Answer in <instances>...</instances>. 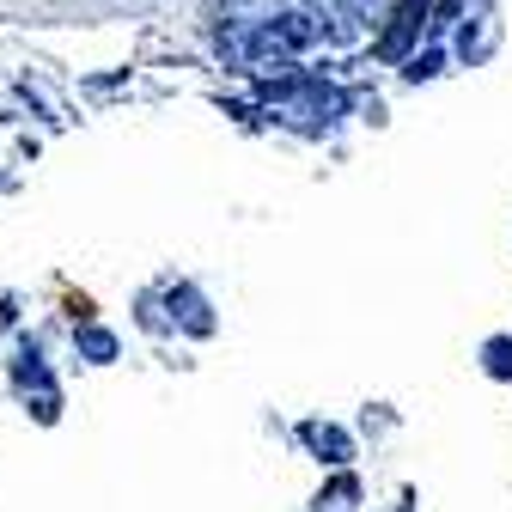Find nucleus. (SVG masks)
Here are the masks:
<instances>
[{
  "instance_id": "obj_1",
  "label": "nucleus",
  "mask_w": 512,
  "mask_h": 512,
  "mask_svg": "<svg viewBox=\"0 0 512 512\" xmlns=\"http://www.w3.org/2000/svg\"><path fill=\"white\" fill-rule=\"evenodd\" d=\"M421 19H427V0H403V7H397V25H391V31L378 37V55H403Z\"/></svg>"
},
{
  "instance_id": "obj_2",
  "label": "nucleus",
  "mask_w": 512,
  "mask_h": 512,
  "mask_svg": "<svg viewBox=\"0 0 512 512\" xmlns=\"http://www.w3.org/2000/svg\"><path fill=\"white\" fill-rule=\"evenodd\" d=\"M86 354H92V360H110V354H116V342H110L104 330H86Z\"/></svg>"
}]
</instances>
